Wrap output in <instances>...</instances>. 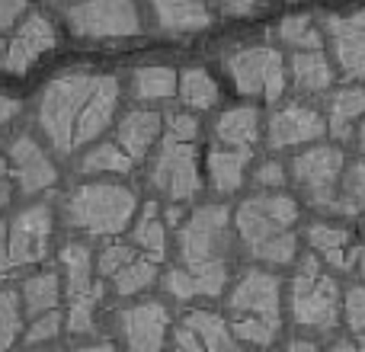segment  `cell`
I'll list each match as a JSON object with an SVG mask.
<instances>
[{
  "instance_id": "44",
  "label": "cell",
  "mask_w": 365,
  "mask_h": 352,
  "mask_svg": "<svg viewBox=\"0 0 365 352\" xmlns=\"http://www.w3.org/2000/svg\"><path fill=\"white\" fill-rule=\"evenodd\" d=\"M26 6H29V0H0V32L13 29L26 13Z\"/></svg>"
},
{
  "instance_id": "43",
  "label": "cell",
  "mask_w": 365,
  "mask_h": 352,
  "mask_svg": "<svg viewBox=\"0 0 365 352\" xmlns=\"http://www.w3.org/2000/svg\"><path fill=\"white\" fill-rule=\"evenodd\" d=\"M167 135L177 141H195L199 138V122H195V115H189V113H177L167 119Z\"/></svg>"
},
{
  "instance_id": "35",
  "label": "cell",
  "mask_w": 365,
  "mask_h": 352,
  "mask_svg": "<svg viewBox=\"0 0 365 352\" xmlns=\"http://www.w3.org/2000/svg\"><path fill=\"white\" fill-rule=\"evenodd\" d=\"M279 36L285 38L289 45H295V48H321V32L311 26V16H304V13H298V16H285L282 26H279Z\"/></svg>"
},
{
  "instance_id": "38",
  "label": "cell",
  "mask_w": 365,
  "mask_h": 352,
  "mask_svg": "<svg viewBox=\"0 0 365 352\" xmlns=\"http://www.w3.org/2000/svg\"><path fill=\"white\" fill-rule=\"evenodd\" d=\"M61 314H58L55 308L45 311V314H36V321H32V327L26 330V346H42V343L55 340L58 333H61Z\"/></svg>"
},
{
  "instance_id": "55",
  "label": "cell",
  "mask_w": 365,
  "mask_h": 352,
  "mask_svg": "<svg viewBox=\"0 0 365 352\" xmlns=\"http://www.w3.org/2000/svg\"><path fill=\"white\" fill-rule=\"evenodd\" d=\"M4 58H6V42L0 38V68H4Z\"/></svg>"
},
{
  "instance_id": "47",
  "label": "cell",
  "mask_w": 365,
  "mask_h": 352,
  "mask_svg": "<svg viewBox=\"0 0 365 352\" xmlns=\"http://www.w3.org/2000/svg\"><path fill=\"white\" fill-rule=\"evenodd\" d=\"M173 346H177V349H186V352H199V349H202V343H199V336H195L192 330H189L186 323H182L177 333H173Z\"/></svg>"
},
{
  "instance_id": "18",
  "label": "cell",
  "mask_w": 365,
  "mask_h": 352,
  "mask_svg": "<svg viewBox=\"0 0 365 352\" xmlns=\"http://www.w3.org/2000/svg\"><path fill=\"white\" fill-rule=\"evenodd\" d=\"M164 32H195L212 23L205 0H151Z\"/></svg>"
},
{
  "instance_id": "30",
  "label": "cell",
  "mask_w": 365,
  "mask_h": 352,
  "mask_svg": "<svg viewBox=\"0 0 365 352\" xmlns=\"http://www.w3.org/2000/svg\"><path fill=\"white\" fill-rule=\"evenodd\" d=\"M365 208V160L343 170L340 186H336V208L340 214H359Z\"/></svg>"
},
{
  "instance_id": "42",
  "label": "cell",
  "mask_w": 365,
  "mask_h": 352,
  "mask_svg": "<svg viewBox=\"0 0 365 352\" xmlns=\"http://www.w3.org/2000/svg\"><path fill=\"white\" fill-rule=\"evenodd\" d=\"M164 285L173 298H180V301H189V298L199 295V291H195V279L189 269H170L164 276Z\"/></svg>"
},
{
  "instance_id": "52",
  "label": "cell",
  "mask_w": 365,
  "mask_h": 352,
  "mask_svg": "<svg viewBox=\"0 0 365 352\" xmlns=\"http://www.w3.org/2000/svg\"><path fill=\"white\" fill-rule=\"evenodd\" d=\"M346 263H349V266L356 263V269H359V276L365 279V247H359V250H353V253H349V259H346Z\"/></svg>"
},
{
  "instance_id": "53",
  "label": "cell",
  "mask_w": 365,
  "mask_h": 352,
  "mask_svg": "<svg viewBox=\"0 0 365 352\" xmlns=\"http://www.w3.org/2000/svg\"><path fill=\"white\" fill-rule=\"evenodd\" d=\"M289 349L292 352H311V349H314V343H292Z\"/></svg>"
},
{
  "instance_id": "34",
  "label": "cell",
  "mask_w": 365,
  "mask_h": 352,
  "mask_svg": "<svg viewBox=\"0 0 365 352\" xmlns=\"http://www.w3.org/2000/svg\"><path fill=\"white\" fill-rule=\"evenodd\" d=\"M279 333V321L269 317H257V314H234V336L250 346H269Z\"/></svg>"
},
{
  "instance_id": "41",
  "label": "cell",
  "mask_w": 365,
  "mask_h": 352,
  "mask_svg": "<svg viewBox=\"0 0 365 352\" xmlns=\"http://www.w3.org/2000/svg\"><path fill=\"white\" fill-rule=\"evenodd\" d=\"M132 257H135L132 247H125V244H113V247H106V250L100 253V259H96V269H100V276H113V272H115V269H122V266H125Z\"/></svg>"
},
{
  "instance_id": "23",
  "label": "cell",
  "mask_w": 365,
  "mask_h": 352,
  "mask_svg": "<svg viewBox=\"0 0 365 352\" xmlns=\"http://www.w3.org/2000/svg\"><path fill=\"white\" fill-rule=\"evenodd\" d=\"M365 115V90L362 87H346L330 100V119H327V132L336 141L353 138V122Z\"/></svg>"
},
{
  "instance_id": "12",
  "label": "cell",
  "mask_w": 365,
  "mask_h": 352,
  "mask_svg": "<svg viewBox=\"0 0 365 352\" xmlns=\"http://www.w3.org/2000/svg\"><path fill=\"white\" fill-rule=\"evenodd\" d=\"M48 48H55V26L45 16L32 13V16H26L23 23H19L16 36L6 42L4 68L10 71V74H26V71L38 61V55H45Z\"/></svg>"
},
{
  "instance_id": "33",
  "label": "cell",
  "mask_w": 365,
  "mask_h": 352,
  "mask_svg": "<svg viewBox=\"0 0 365 352\" xmlns=\"http://www.w3.org/2000/svg\"><path fill=\"white\" fill-rule=\"evenodd\" d=\"M23 333V301L13 289H0V349H10Z\"/></svg>"
},
{
  "instance_id": "22",
  "label": "cell",
  "mask_w": 365,
  "mask_h": 352,
  "mask_svg": "<svg viewBox=\"0 0 365 352\" xmlns=\"http://www.w3.org/2000/svg\"><path fill=\"white\" fill-rule=\"evenodd\" d=\"M292 77H295V87L308 90V93L327 90L334 83V71L321 48H298L292 58Z\"/></svg>"
},
{
  "instance_id": "13",
  "label": "cell",
  "mask_w": 365,
  "mask_h": 352,
  "mask_svg": "<svg viewBox=\"0 0 365 352\" xmlns=\"http://www.w3.org/2000/svg\"><path fill=\"white\" fill-rule=\"evenodd\" d=\"M122 333H125L128 349L135 352H158L167 340V327H170V314L164 304L145 301L119 314Z\"/></svg>"
},
{
  "instance_id": "20",
  "label": "cell",
  "mask_w": 365,
  "mask_h": 352,
  "mask_svg": "<svg viewBox=\"0 0 365 352\" xmlns=\"http://www.w3.org/2000/svg\"><path fill=\"white\" fill-rule=\"evenodd\" d=\"M61 266H64V289L68 298H83L103 291V285L93 282V257L83 244H68L61 250Z\"/></svg>"
},
{
  "instance_id": "39",
  "label": "cell",
  "mask_w": 365,
  "mask_h": 352,
  "mask_svg": "<svg viewBox=\"0 0 365 352\" xmlns=\"http://www.w3.org/2000/svg\"><path fill=\"white\" fill-rule=\"evenodd\" d=\"M308 240H311V247H314V250L327 253V250H343V247H346V240H349V234L343 231V227L314 224L308 231Z\"/></svg>"
},
{
  "instance_id": "14",
  "label": "cell",
  "mask_w": 365,
  "mask_h": 352,
  "mask_svg": "<svg viewBox=\"0 0 365 352\" xmlns=\"http://www.w3.org/2000/svg\"><path fill=\"white\" fill-rule=\"evenodd\" d=\"M321 135H327V119L311 106H285L279 113H272V119H269L272 151L308 145V141H317Z\"/></svg>"
},
{
  "instance_id": "9",
  "label": "cell",
  "mask_w": 365,
  "mask_h": 352,
  "mask_svg": "<svg viewBox=\"0 0 365 352\" xmlns=\"http://www.w3.org/2000/svg\"><path fill=\"white\" fill-rule=\"evenodd\" d=\"M227 231V208L205 205L180 227V257L186 269H199L218 257V244Z\"/></svg>"
},
{
  "instance_id": "28",
  "label": "cell",
  "mask_w": 365,
  "mask_h": 352,
  "mask_svg": "<svg viewBox=\"0 0 365 352\" xmlns=\"http://www.w3.org/2000/svg\"><path fill=\"white\" fill-rule=\"evenodd\" d=\"M158 279V263L151 257H132L122 269L113 272V282L119 295H138V291L151 289Z\"/></svg>"
},
{
  "instance_id": "27",
  "label": "cell",
  "mask_w": 365,
  "mask_h": 352,
  "mask_svg": "<svg viewBox=\"0 0 365 352\" xmlns=\"http://www.w3.org/2000/svg\"><path fill=\"white\" fill-rule=\"evenodd\" d=\"M177 90L180 100L189 109H212L218 103V83L212 81V74L202 68H189L177 77Z\"/></svg>"
},
{
  "instance_id": "36",
  "label": "cell",
  "mask_w": 365,
  "mask_h": 352,
  "mask_svg": "<svg viewBox=\"0 0 365 352\" xmlns=\"http://www.w3.org/2000/svg\"><path fill=\"white\" fill-rule=\"evenodd\" d=\"M189 272H192V279H195V291L205 295V298H218L221 289H225V282H227V266H225V259L221 257L208 259L205 266L189 269Z\"/></svg>"
},
{
  "instance_id": "7",
  "label": "cell",
  "mask_w": 365,
  "mask_h": 352,
  "mask_svg": "<svg viewBox=\"0 0 365 352\" xmlns=\"http://www.w3.org/2000/svg\"><path fill=\"white\" fill-rule=\"evenodd\" d=\"M234 83L244 96H263L266 103H276L285 93V64L282 55L272 48H247L227 61Z\"/></svg>"
},
{
  "instance_id": "17",
  "label": "cell",
  "mask_w": 365,
  "mask_h": 352,
  "mask_svg": "<svg viewBox=\"0 0 365 352\" xmlns=\"http://www.w3.org/2000/svg\"><path fill=\"white\" fill-rule=\"evenodd\" d=\"M158 138H160V115L154 113V109H135V113H128L125 119L119 122L115 145L132 160H141Z\"/></svg>"
},
{
  "instance_id": "40",
  "label": "cell",
  "mask_w": 365,
  "mask_h": 352,
  "mask_svg": "<svg viewBox=\"0 0 365 352\" xmlns=\"http://www.w3.org/2000/svg\"><path fill=\"white\" fill-rule=\"evenodd\" d=\"M343 314H346V323L353 333L365 330V289L362 285H353L343 298Z\"/></svg>"
},
{
  "instance_id": "49",
  "label": "cell",
  "mask_w": 365,
  "mask_h": 352,
  "mask_svg": "<svg viewBox=\"0 0 365 352\" xmlns=\"http://www.w3.org/2000/svg\"><path fill=\"white\" fill-rule=\"evenodd\" d=\"M266 0H225V13H231V16H244V13L257 10V6H263Z\"/></svg>"
},
{
  "instance_id": "31",
  "label": "cell",
  "mask_w": 365,
  "mask_h": 352,
  "mask_svg": "<svg viewBox=\"0 0 365 352\" xmlns=\"http://www.w3.org/2000/svg\"><path fill=\"white\" fill-rule=\"evenodd\" d=\"M135 167V160L122 151L119 145H96L87 157L81 160V170L83 173H128Z\"/></svg>"
},
{
  "instance_id": "3",
  "label": "cell",
  "mask_w": 365,
  "mask_h": 352,
  "mask_svg": "<svg viewBox=\"0 0 365 352\" xmlns=\"http://www.w3.org/2000/svg\"><path fill=\"white\" fill-rule=\"evenodd\" d=\"M93 83V74H64L45 87L42 100H38V125L58 154L74 151V125Z\"/></svg>"
},
{
  "instance_id": "24",
  "label": "cell",
  "mask_w": 365,
  "mask_h": 352,
  "mask_svg": "<svg viewBox=\"0 0 365 352\" xmlns=\"http://www.w3.org/2000/svg\"><path fill=\"white\" fill-rule=\"evenodd\" d=\"M186 327L199 336L202 349H212V352L237 349V343L231 340V327L225 323V317L212 314V311H189V314H186Z\"/></svg>"
},
{
  "instance_id": "15",
  "label": "cell",
  "mask_w": 365,
  "mask_h": 352,
  "mask_svg": "<svg viewBox=\"0 0 365 352\" xmlns=\"http://www.w3.org/2000/svg\"><path fill=\"white\" fill-rule=\"evenodd\" d=\"M115 106H119V81H115V77H96L93 90H90L81 115H77L74 147L90 145V141L100 138V135L109 128V122H113Z\"/></svg>"
},
{
  "instance_id": "10",
  "label": "cell",
  "mask_w": 365,
  "mask_h": 352,
  "mask_svg": "<svg viewBox=\"0 0 365 352\" xmlns=\"http://www.w3.org/2000/svg\"><path fill=\"white\" fill-rule=\"evenodd\" d=\"M51 240V212L45 205L26 208L6 227V247H10V266H36L48 257Z\"/></svg>"
},
{
  "instance_id": "45",
  "label": "cell",
  "mask_w": 365,
  "mask_h": 352,
  "mask_svg": "<svg viewBox=\"0 0 365 352\" xmlns=\"http://www.w3.org/2000/svg\"><path fill=\"white\" fill-rule=\"evenodd\" d=\"M327 29L334 36H343V32H356V29H365V6L353 16H327Z\"/></svg>"
},
{
  "instance_id": "11",
  "label": "cell",
  "mask_w": 365,
  "mask_h": 352,
  "mask_svg": "<svg viewBox=\"0 0 365 352\" xmlns=\"http://www.w3.org/2000/svg\"><path fill=\"white\" fill-rule=\"evenodd\" d=\"M10 176L16 180V186L23 189L26 195H36V192H45V189L55 186L58 170L36 138L19 135L10 145Z\"/></svg>"
},
{
  "instance_id": "29",
  "label": "cell",
  "mask_w": 365,
  "mask_h": 352,
  "mask_svg": "<svg viewBox=\"0 0 365 352\" xmlns=\"http://www.w3.org/2000/svg\"><path fill=\"white\" fill-rule=\"evenodd\" d=\"M177 93V74L170 68H138L135 71V96L138 100H170Z\"/></svg>"
},
{
  "instance_id": "2",
  "label": "cell",
  "mask_w": 365,
  "mask_h": 352,
  "mask_svg": "<svg viewBox=\"0 0 365 352\" xmlns=\"http://www.w3.org/2000/svg\"><path fill=\"white\" fill-rule=\"evenodd\" d=\"M138 199L122 182H87L68 199V224L90 237H113L132 224Z\"/></svg>"
},
{
  "instance_id": "57",
  "label": "cell",
  "mask_w": 365,
  "mask_h": 352,
  "mask_svg": "<svg viewBox=\"0 0 365 352\" xmlns=\"http://www.w3.org/2000/svg\"><path fill=\"white\" fill-rule=\"evenodd\" d=\"M359 349H365V330H359Z\"/></svg>"
},
{
  "instance_id": "25",
  "label": "cell",
  "mask_w": 365,
  "mask_h": 352,
  "mask_svg": "<svg viewBox=\"0 0 365 352\" xmlns=\"http://www.w3.org/2000/svg\"><path fill=\"white\" fill-rule=\"evenodd\" d=\"M19 301H23L26 314H32V317L58 308V301H61V282H58V276L55 272H38V276L26 279Z\"/></svg>"
},
{
  "instance_id": "8",
  "label": "cell",
  "mask_w": 365,
  "mask_h": 352,
  "mask_svg": "<svg viewBox=\"0 0 365 352\" xmlns=\"http://www.w3.org/2000/svg\"><path fill=\"white\" fill-rule=\"evenodd\" d=\"M151 182L170 202H189L199 192V160L192 141H177L167 135L151 167Z\"/></svg>"
},
{
  "instance_id": "5",
  "label": "cell",
  "mask_w": 365,
  "mask_h": 352,
  "mask_svg": "<svg viewBox=\"0 0 365 352\" xmlns=\"http://www.w3.org/2000/svg\"><path fill=\"white\" fill-rule=\"evenodd\" d=\"M68 23L83 38H119L141 32L135 0H81L68 10Z\"/></svg>"
},
{
  "instance_id": "21",
  "label": "cell",
  "mask_w": 365,
  "mask_h": 352,
  "mask_svg": "<svg viewBox=\"0 0 365 352\" xmlns=\"http://www.w3.org/2000/svg\"><path fill=\"white\" fill-rule=\"evenodd\" d=\"M215 132H218V138L225 141L227 147H253L259 138V113L253 106L227 109L218 119Z\"/></svg>"
},
{
  "instance_id": "19",
  "label": "cell",
  "mask_w": 365,
  "mask_h": 352,
  "mask_svg": "<svg viewBox=\"0 0 365 352\" xmlns=\"http://www.w3.org/2000/svg\"><path fill=\"white\" fill-rule=\"evenodd\" d=\"M250 164V147H215L208 154V176L218 192H234L240 189Z\"/></svg>"
},
{
  "instance_id": "32",
  "label": "cell",
  "mask_w": 365,
  "mask_h": 352,
  "mask_svg": "<svg viewBox=\"0 0 365 352\" xmlns=\"http://www.w3.org/2000/svg\"><path fill=\"white\" fill-rule=\"evenodd\" d=\"M336 38V58H340V68L346 71V77L365 81V29L356 32H343Z\"/></svg>"
},
{
  "instance_id": "48",
  "label": "cell",
  "mask_w": 365,
  "mask_h": 352,
  "mask_svg": "<svg viewBox=\"0 0 365 352\" xmlns=\"http://www.w3.org/2000/svg\"><path fill=\"white\" fill-rule=\"evenodd\" d=\"M13 195V176H10V164H6L4 157H0V208L10 202Z\"/></svg>"
},
{
  "instance_id": "46",
  "label": "cell",
  "mask_w": 365,
  "mask_h": 352,
  "mask_svg": "<svg viewBox=\"0 0 365 352\" xmlns=\"http://www.w3.org/2000/svg\"><path fill=\"white\" fill-rule=\"evenodd\" d=\"M282 180H285V173H282V167H279L276 160H269V164H263L257 170V182H259V186H282Z\"/></svg>"
},
{
  "instance_id": "54",
  "label": "cell",
  "mask_w": 365,
  "mask_h": 352,
  "mask_svg": "<svg viewBox=\"0 0 365 352\" xmlns=\"http://www.w3.org/2000/svg\"><path fill=\"white\" fill-rule=\"evenodd\" d=\"M180 208H167V221H170V224H180Z\"/></svg>"
},
{
  "instance_id": "51",
  "label": "cell",
  "mask_w": 365,
  "mask_h": 352,
  "mask_svg": "<svg viewBox=\"0 0 365 352\" xmlns=\"http://www.w3.org/2000/svg\"><path fill=\"white\" fill-rule=\"evenodd\" d=\"M13 266H10V247H6V224L0 221V276H6Z\"/></svg>"
},
{
  "instance_id": "37",
  "label": "cell",
  "mask_w": 365,
  "mask_h": 352,
  "mask_svg": "<svg viewBox=\"0 0 365 352\" xmlns=\"http://www.w3.org/2000/svg\"><path fill=\"white\" fill-rule=\"evenodd\" d=\"M100 298H103V291H93V295H83V298H71V311H68L71 333H90V330H93V308Z\"/></svg>"
},
{
  "instance_id": "6",
  "label": "cell",
  "mask_w": 365,
  "mask_h": 352,
  "mask_svg": "<svg viewBox=\"0 0 365 352\" xmlns=\"http://www.w3.org/2000/svg\"><path fill=\"white\" fill-rule=\"evenodd\" d=\"M292 173H295L298 186L304 189L311 205L324 208V212H334L336 208V186H340L343 176V154L340 147H311V151L298 154L292 160Z\"/></svg>"
},
{
  "instance_id": "26",
  "label": "cell",
  "mask_w": 365,
  "mask_h": 352,
  "mask_svg": "<svg viewBox=\"0 0 365 352\" xmlns=\"http://www.w3.org/2000/svg\"><path fill=\"white\" fill-rule=\"evenodd\" d=\"M132 240L138 250H145V257H151L154 263H160L167 253V231H164V221L158 218V205L148 202L145 212H141L138 224L132 227Z\"/></svg>"
},
{
  "instance_id": "1",
  "label": "cell",
  "mask_w": 365,
  "mask_h": 352,
  "mask_svg": "<svg viewBox=\"0 0 365 352\" xmlns=\"http://www.w3.org/2000/svg\"><path fill=\"white\" fill-rule=\"evenodd\" d=\"M298 205L289 195H253L237 208V231L250 253L263 263H292L298 250L295 240Z\"/></svg>"
},
{
  "instance_id": "56",
  "label": "cell",
  "mask_w": 365,
  "mask_h": 352,
  "mask_svg": "<svg viewBox=\"0 0 365 352\" xmlns=\"http://www.w3.org/2000/svg\"><path fill=\"white\" fill-rule=\"evenodd\" d=\"M359 147H362V151H365V122H362V125H359Z\"/></svg>"
},
{
  "instance_id": "50",
  "label": "cell",
  "mask_w": 365,
  "mask_h": 352,
  "mask_svg": "<svg viewBox=\"0 0 365 352\" xmlns=\"http://www.w3.org/2000/svg\"><path fill=\"white\" fill-rule=\"evenodd\" d=\"M16 113H19V100L0 93V125H6V122H10Z\"/></svg>"
},
{
  "instance_id": "16",
  "label": "cell",
  "mask_w": 365,
  "mask_h": 352,
  "mask_svg": "<svg viewBox=\"0 0 365 352\" xmlns=\"http://www.w3.org/2000/svg\"><path fill=\"white\" fill-rule=\"evenodd\" d=\"M227 308L234 314H257V317H269L279 321V279L269 272H247L237 282V289L227 298Z\"/></svg>"
},
{
  "instance_id": "4",
  "label": "cell",
  "mask_w": 365,
  "mask_h": 352,
  "mask_svg": "<svg viewBox=\"0 0 365 352\" xmlns=\"http://www.w3.org/2000/svg\"><path fill=\"white\" fill-rule=\"evenodd\" d=\"M292 314L311 330H334L340 321V289L334 279L321 276L317 257L302 259V272L292 282Z\"/></svg>"
}]
</instances>
